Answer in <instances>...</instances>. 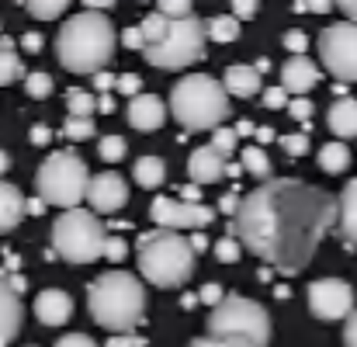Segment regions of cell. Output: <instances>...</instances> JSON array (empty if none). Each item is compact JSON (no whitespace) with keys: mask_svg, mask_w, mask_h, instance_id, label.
I'll use <instances>...</instances> for the list:
<instances>
[{"mask_svg":"<svg viewBox=\"0 0 357 347\" xmlns=\"http://www.w3.org/2000/svg\"><path fill=\"white\" fill-rule=\"evenodd\" d=\"M236 135H257V125L250 118H239L236 121Z\"/></svg>","mask_w":357,"mask_h":347,"instance_id":"obj_56","label":"cell"},{"mask_svg":"<svg viewBox=\"0 0 357 347\" xmlns=\"http://www.w3.org/2000/svg\"><path fill=\"white\" fill-rule=\"evenodd\" d=\"M35 316H38L45 327H63V323H70V316H73V299H70V292H63V288H42V292L35 295Z\"/></svg>","mask_w":357,"mask_h":347,"instance_id":"obj_17","label":"cell"},{"mask_svg":"<svg viewBox=\"0 0 357 347\" xmlns=\"http://www.w3.org/2000/svg\"><path fill=\"white\" fill-rule=\"evenodd\" d=\"M87 309L98 327L112 330V337L132 334L146 320V288L128 271H105L87 288Z\"/></svg>","mask_w":357,"mask_h":347,"instance_id":"obj_4","label":"cell"},{"mask_svg":"<svg viewBox=\"0 0 357 347\" xmlns=\"http://www.w3.org/2000/svg\"><path fill=\"white\" fill-rule=\"evenodd\" d=\"M105 347H146V341L139 334H121V337H112Z\"/></svg>","mask_w":357,"mask_h":347,"instance_id":"obj_49","label":"cell"},{"mask_svg":"<svg viewBox=\"0 0 357 347\" xmlns=\"http://www.w3.org/2000/svg\"><path fill=\"white\" fill-rule=\"evenodd\" d=\"M52 347H98V344H94L87 334H63Z\"/></svg>","mask_w":357,"mask_h":347,"instance_id":"obj_46","label":"cell"},{"mask_svg":"<svg viewBox=\"0 0 357 347\" xmlns=\"http://www.w3.org/2000/svg\"><path fill=\"white\" fill-rule=\"evenodd\" d=\"M309 295V313L316 320H326V323H337V320H351L354 316V288L340 278H319L305 288Z\"/></svg>","mask_w":357,"mask_h":347,"instance_id":"obj_12","label":"cell"},{"mask_svg":"<svg viewBox=\"0 0 357 347\" xmlns=\"http://www.w3.org/2000/svg\"><path fill=\"white\" fill-rule=\"evenodd\" d=\"M208 24V42H219V45H229L239 38V21L233 14H215L205 21Z\"/></svg>","mask_w":357,"mask_h":347,"instance_id":"obj_25","label":"cell"},{"mask_svg":"<svg viewBox=\"0 0 357 347\" xmlns=\"http://www.w3.org/2000/svg\"><path fill=\"white\" fill-rule=\"evenodd\" d=\"M156 10H160V14H167V17H191V10H195V7H191L188 0H160V3H156Z\"/></svg>","mask_w":357,"mask_h":347,"instance_id":"obj_38","label":"cell"},{"mask_svg":"<svg viewBox=\"0 0 357 347\" xmlns=\"http://www.w3.org/2000/svg\"><path fill=\"white\" fill-rule=\"evenodd\" d=\"M149 219L156 223V230H205V226H212L215 209H208L202 202L195 205V202H184L174 195H156L149 202Z\"/></svg>","mask_w":357,"mask_h":347,"instance_id":"obj_11","label":"cell"},{"mask_svg":"<svg viewBox=\"0 0 357 347\" xmlns=\"http://www.w3.org/2000/svg\"><path fill=\"white\" fill-rule=\"evenodd\" d=\"M66 108H70L73 118H94V112H98V98H91V91L73 87V91H66Z\"/></svg>","mask_w":357,"mask_h":347,"instance_id":"obj_27","label":"cell"},{"mask_svg":"<svg viewBox=\"0 0 357 347\" xmlns=\"http://www.w3.org/2000/svg\"><path fill=\"white\" fill-rule=\"evenodd\" d=\"M24 216H28V198L21 195V188L0 181V232H10Z\"/></svg>","mask_w":357,"mask_h":347,"instance_id":"obj_19","label":"cell"},{"mask_svg":"<svg viewBox=\"0 0 357 347\" xmlns=\"http://www.w3.org/2000/svg\"><path fill=\"white\" fill-rule=\"evenodd\" d=\"M319 66L309 59V56H291V59H284V66H281V87L288 91V94H309L316 84H319Z\"/></svg>","mask_w":357,"mask_h":347,"instance_id":"obj_16","label":"cell"},{"mask_svg":"<svg viewBox=\"0 0 357 347\" xmlns=\"http://www.w3.org/2000/svg\"><path fill=\"white\" fill-rule=\"evenodd\" d=\"M239 205H243V198H239L236 191H229V195H222V198H219V209H222L226 216H233V219H236Z\"/></svg>","mask_w":357,"mask_h":347,"instance_id":"obj_48","label":"cell"},{"mask_svg":"<svg viewBox=\"0 0 357 347\" xmlns=\"http://www.w3.org/2000/svg\"><path fill=\"white\" fill-rule=\"evenodd\" d=\"M94 118H73L66 115V121H63V135L66 139H73V142H80V139H91L94 135Z\"/></svg>","mask_w":357,"mask_h":347,"instance_id":"obj_32","label":"cell"},{"mask_svg":"<svg viewBox=\"0 0 357 347\" xmlns=\"http://www.w3.org/2000/svg\"><path fill=\"white\" fill-rule=\"evenodd\" d=\"M135 260L139 274L156 288H177L195 274L198 250L191 246V236L174 230H149L135 239Z\"/></svg>","mask_w":357,"mask_h":347,"instance_id":"obj_5","label":"cell"},{"mask_svg":"<svg viewBox=\"0 0 357 347\" xmlns=\"http://www.w3.org/2000/svg\"><path fill=\"white\" fill-rule=\"evenodd\" d=\"M198 299H202V302H208V306L215 309V306H219V302H222L226 295H222V285H215V281H208V285H202V292H198Z\"/></svg>","mask_w":357,"mask_h":347,"instance_id":"obj_45","label":"cell"},{"mask_svg":"<svg viewBox=\"0 0 357 347\" xmlns=\"http://www.w3.org/2000/svg\"><path fill=\"white\" fill-rule=\"evenodd\" d=\"M108 232L91 209H70L59 212L52 223V253H59L66 264H94L105 257Z\"/></svg>","mask_w":357,"mask_h":347,"instance_id":"obj_8","label":"cell"},{"mask_svg":"<svg viewBox=\"0 0 357 347\" xmlns=\"http://www.w3.org/2000/svg\"><path fill=\"white\" fill-rule=\"evenodd\" d=\"M98 112L112 115V112H115V98H112V94H98Z\"/></svg>","mask_w":357,"mask_h":347,"instance_id":"obj_55","label":"cell"},{"mask_svg":"<svg viewBox=\"0 0 357 347\" xmlns=\"http://www.w3.org/2000/svg\"><path fill=\"white\" fill-rule=\"evenodd\" d=\"M125 253H128L125 239H121V236H108V246H105V260H112V264H121V260H125Z\"/></svg>","mask_w":357,"mask_h":347,"instance_id":"obj_40","label":"cell"},{"mask_svg":"<svg viewBox=\"0 0 357 347\" xmlns=\"http://www.w3.org/2000/svg\"><path fill=\"white\" fill-rule=\"evenodd\" d=\"M98 153H101V160L119 163V160H125V153H128V142H125L121 135H105V139L98 142Z\"/></svg>","mask_w":357,"mask_h":347,"instance_id":"obj_33","label":"cell"},{"mask_svg":"<svg viewBox=\"0 0 357 347\" xmlns=\"http://www.w3.org/2000/svg\"><path fill=\"white\" fill-rule=\"evenodd\" d=\"M264 105H267L271 112H278V108H288L291 101H288V91H284V87H267V91H264Z\"/></svg>","mask_w":357,"mask_h":347,"instance_id":"obj_39","label":"cell"},{"mask_svg":"<svg viewBox=\"0 0 357 347\" xmlns=\"http://www.w3.org/2000/svg\"><path fill=\"white\" fill-rule=\"evenodd\" d=\"M340 236L357 246V177L340 191Z\"/></svg>","mask_w":357,"mask_h":347,"instance_id":"obj_22","label":"cell"},{"mask_svg":"<svg viewBox=\"0 0 357 347\" xmlns=\"http://www.w3.org/2000/svg\"><path fill=\"white\" fill-rule=\"evenodd\" d=\"M344 347H357V309L354 316L344 323Z\"/></svg>","mask_w":357,"mask_h":347,"instance_id":"obj_52","label":"cell"},{"mask_svg":"<svg viewBox=\"0 0 357 347\" xmlns=\"http://www.w3.org/2000/svg\"><path fill=\"white\" fill-rule=\"evenodd\" d=\"M274 139V128L271 125H257V142H271Z\"/></svg>","mask_w":357,"mask_h":347,"instance_id":"obj_59","label":"cell"},{"mask_svg":"<svg viewBox=\"0 0 357 347\" xmlns=\"http://www.w3.org/2000/svg\"><path fill=\"white\" fill-rule=\"evenodd\" d=\"M239 163H243L246 174H253V177H260V181L271 177V160H267L264 146H246V149L239 153Z\"/></svg>","mask_w":357,"mask_h":347,"instance_id":"obj_26","label":"cell"},{"mask_svg":"<svg viewBox=\"0 0 357 347\" xmlns=\"http://www.w3.org/2000/svg\"><path fill=\"white\" fill-rule=\"evenodd\" d=\"M239 253H243V243H239L233 232H226V236H222V239L215 243V257H219L222 264H236Z\"/></svg>","mask_w":357,"mask_h":347,"instance_id":"obj_34","label":"cell"},{"mask_svg":"<svg viewBox=\"0 0 357 347\" xmlns=\"http://www.w3.org/2000/svg\"><path fill=\"white\" fill-rule=\"evenodd\" d=\"M191 347H257V344L243 341V337H195Z\"/></svg>","mask_w":357,"mask_h":347,"instance_id":"obj_37","label":"cell"},{"mask_svg":"<svg viewBox=\"0 0 357 347\" xmlns=\"http://www.w3.org/2000/svg\"><path fill=\"white\" fill-rule=\"evenodd\" d=\"M24 10L31 17H38V21H52V17L66 14V0H28Z\"/></svg>","mask_w":357,"mask_h":347,"instance_id":"obj_29","label":"cell"},{"mask_svg":"<svg viewBox=\"0 0 357 347\" xmlns=\"http://www.w3.org/2000/svg\"><path fill=\"white\" fill-rule=\"evenodd\" d=\"M24 77H28V70H24L21 56L0 49V87H7V84H14V80H24Z\"/></svg>","mask_w":357,"mask_h":347,"instance_id":"obj_28","label":"cell"},{"mask_svg":"<svg viewBox=\"0 0 357 347\" xmlns=\"http://www.w3.org/2000/svg\"><path fill=\"white\" fill-rule=\"evenodd\" d=\"M340 223V198L298 177L264 181L253 188L236 219L233 236L281 274H298L316 257L326 232Z\"/></svg>","mask_w":357,"mask_h":347,"instance_id":"obj_1","label":"cell"},{"mask_svg":"<svg viewBox=\"0 0 357 347\" xmlns=\"http://www.w3.org/2000/svg\"><path fill=\"white\" fill-rule=\"evenodd\" d=\"M181 198H184V202H195V205H198V198H202V188H198V184H188V188L181 191Z\"/></svg>","mask_w":357,"mask_h":347,"instance_id":"obj_57","label":"cell"},{"mask_svg":"<svg viewBox=\"0 0 357 347\" xmlns=\"http://www.w3.org/2000/svg\"><path fill=\"white\" fill-rule=\"evenodd\" d=\"M167 112H170V105H167L163 98H156V94H139V98L128 101V125H132L135 132H156V128H163Z\"/></svg>","mask_w":357,"mask_h":347,"instance_id":"obj_14","label":"cell"},{"mask_svg":"<svg viewBox=\"0 0 357 347\" xmlns=\"http://www.w3.org/2000/svg\"><path fill=\"white\" fill-rule=\"evenodd\" d=\"M45 212V202L42 198H28V216H42Z\"/></svg>","mask_w":357,"mask_h":347,"instance_id":"obj_60","label":"cell"},{"mask_svg":"<svg viewBox=\"0 0 357 347\" xmlns=\"http://www.w3.org/2000/svg\"><path fill=\"white\" fill-rule=\"evenodd\" d=\"M316 49L326 73H333L340 84H357V24L351 21L326 24L316 38Z\"/></svg>","mask_w":357,"mask_h":347,"instance_id":"obj_10","label":"cell"},{"mask_svg":"<svg viewBox=\"0 0 357 347\" xmlns=\"http://www.w3.org/2000/svg\"><path fill=\"white\" fill-rule=\"evenodd\" d=\"M115 45H119V31H115L112 17L98 14V10H80L63 21V28L56 35V59L70 73L98 77L112 63Z\"/></svg>","mask_w":357,"mask_h":347,"instance_id":"obj_2","label":"cell"},{"mask_svg":"<svg viewBox=\"0 0 357 347\" xmlns=\"http://www.w3.org/2000/svg\"><path fill=\"white\" fill-rule=\"evenodd\" d=\"M119 94H125V98H139V94H142V80H139L135 73H121L119 77Z\"/></svg>","mask_w":357,"mask_h":347,"instance_id":"obj_41","label":"cell"},{"mask_svg":"<svg viewBox=\"0 0 357 347\" xmlns=\"http://www.w3.org/2000/svg\"><path fill=\"white\" fill-rule=\"evenodd\" d=\"M281 45H284L291 56H305V49H309V35H305V31H298V28H291V31H284V35H281Z\"/></svg>","mask_w":357,"mask_h":347,"instance_id":"obj_35","label":"cell"},{"mask_svg":"<svg viewBox=\"0 0 357 347\" xmlns=\"http://www.w3.org/2000/svg\"><path fill=\"white\" fill-rule=\"evenodd\" d=\"M94 87H98L101 94H108L112 87H119V77H115V73H108V70H101V73L94 77Z\"/></svg>","mask_w":357,"mask_h":347,"instance_id":"obj_50","label":"cell"},{"mask_svg":"<svg viewBox=\"0 0 357 347\" xmlns=\"http://www.w3.org/2000/svg\"><path fill=\"white\" fill-rule=\"evenodd\" d=\"M208 337H243V341H253L257 347H267V341H271V316L253 299L226 295L208 316Z\"/></svg>","mask_w":357,"mask_h":347,"instance_id":"obj_9","label":"cell"},{"mask_svg":"<svg viewBox=\"0 0 357 347\" xmlns=\"http://www.w3.org/2000/svg\"><path fill=\"white\" fill-rule=\"evenodd\" d=\"M28 139H31V146H49L52 142V128L49 125H31Z\"/></svg>","mask_w":357,"mask_h":347,"instance_id":"obj_47","label":"cell"},{"mask_svg":"<svg viewBox=\"0 0 357 347\" xmlns=\"http://www.w3.org/2000/svg\"><path fill=\"white\" fill-rule=\"evenodd\" d=\"M229 10H233V17H236V21H250V17H257L260 3H257V0H236Z\"/></svg>","mask_w":357,"mask_h":347,"instance_id":"obj_44","label":"cell"},{"mask_svg":"<svg viewBox=\"0 0 357 347\" xmlns=\"http://www.w3.org/2000/svg\"><path fill=\"white\" fill-rule=\"evenodd\" d=\"M35 184H38V198L52 209H80V202L87 198V188H91V170L87 163L63 149V153H49L35 174Z\"/></svg>","mask_w":357,"mask_h":347,"instance_id":"obj_7","label":"cell"},{"mask_svg":"<svg viewBox=\"0 0 357 347\" xmlns=\"http://www.w3.org/2000/svg\"><path fill=\"white\" fill-rule=\"evenodd\" d=\"M278 142H281V149H284L288 156H305V153H309V135H305V132H295V135H281Z\"/></svg>","mask_w":357,"mask_h":347,"instance_id":"obj_36","label":"cell"},{"mask_svg":"<svg viewBox=\"0 0 357 347\" xmlns=\"http://www.w3.org/2000/svg\"><path fill=\"white\" fill-rule=\"evenodd\" d=\"M7 285H10V292H17V295L24 292V278H21V274H10V278H7Z\"/></svg>","mask_w":357,"mask_h":347,"instance_id":"obj_61","label":"cell"},{"mask_svg":"<svg viewBox=\"0 0 357 347\" xmlns=\"http://www.w3.org/2000/svg\"><path fill=\"white\" fill-rule=\"evenodd\" d=\"M21 320H24L21 295L10 292L7 281H0V347H7L17 334H21Z\"/></svg>","mask_w":357,"mask_h":347,"instance_id":"obj_18","label":"cell"},{"mask_svg":"<svg viewBox=\"0 0 357 347\" xmlns=\"http://www.w3.org/2000/svg\"><path fill=\"white\" fill-rule=\"evenodd\" d=\"M288 112H291V118H295V121H302V125H305V121L312 118V101H309V98H291Z\"/></svg>","mask_w":357,"mask_h":347,"instance_id":"obj_42","label":"cell"},{"mask_svg":"<svg viewBox=\"0 0 357 347\" xmlns=\"http://www.w3.org/2000/svg\"><path fill=\"white\" fill-rule=\"evenodd\" d=\"M226 174H229V177H239V174H246V170H243V163H229Z\"/></svg>","mask_w":357,"mask_h":347,"instance_id":"obj_64","label":"cell"},{"mask_svg":"<svg viewBox=\"0 0 357 347\" xmlns=\"http://www.w3.org/2000/svg\"><path fill=\"white\" fill-rule=\"evenodd\" d=\"M191 246H195V250H205V246H208V239L198 232V236H191Z\"/></svg>","mask_w":357,"mask_h":347,"instance_id":"obj_63","label":"cell"},{"mask_svg":"<svg viewBox=\"0 0 357 347\" xmlns=\"http://www.w3.org/2000/svg\"><path fill=\"white\" fill-rule=\"evenodd\" d=\"M42 42H45V38H42L38 31H28V35H21V49H24V52H42Z\"/></svg>","mask_w":357,"mask_h":347,"instance_id":"obj_51","label":"cell"},{"mask_svg":"<svg viewBox=\"0 0 357 347\" xmlns=\"http://www.w3.org/2000/svg\"><path fill=\"white\" fill-rule=\"evenodd\" d=\"M121 45L142 52V49H146V35H142V28H139V24H135V28H125V31H121Z\"/></svg>","mask_w":357,"mask_h":347,"instance_id":"obj_43","label":"cell"},{"mask_svg":"<svg viewBox=\"0 0 357 347\" xmlns=\"http://www.w3.org/2000/svg\"><path fill=\"white\" fill-rule=\"evenodd\" d=\"M295 10H316V14H323V10H333V3H326V0H316V3L298 0V3H295Z\"/></svg>","mask_w":357,"mask_h":347,"instance_id":"obj_53","label":"cell"},{"mask_svg":"<svg viewBox=\"0 0 357 347\" xmlns=\"http://www.w3.org/2000/svg\"><path fill=\"white\" fill-rule=\"evenodd\" d=\"M236 142H239L236 128L222 125V128H215V132H212V142H208V146H212V149H215L219 156H226V160H229V156L236 153Z\"/></svg>","mask_w":357,"mask_h":347,"instance_id":"obj_31","label":"cell"},{"mask_svg":"<svg viewBox=\"0 0 357 347\" xmlns=\"http://www.w3.org/2000/svg\"><path fill=\"white\" fill-rule=\"evenodd\" d=\"M7 170H10V153L0 149V174H7Z\"/></svg>","mask_w":357,"mask_h":347,"instance_id":"obj_62","label":"cell"},{"mask_svg":"<svg viewBox=\"0 0 357 347\" xmlns=\"http://www.w3.org/2000/svg\"><path fill=\"white\" fill-rule=\"evenodd\" d=\"M222 84H226L229 98H257L260 94V70L246 66V63H233V66H226Z\"/></svg>","mask_w":357,"mask_h":347,"instance_id":"obj_20","label":"cell"},{"mask_svg":"<svg viewBox=\"0 0 357 347\" xmlns=\"http://www.w3.org/2000/svg\"><path fill=\"white\" fill-rule=\"evenodd\" d=\"M52 77L49 73H42V70H31L28 77H24V91H28V98H35V101H42V98H49L52 94Z\"/></svg>","mask_w":357,"mask_h":347,"instance_id":"obj_30","label":"cell"},{"mask_svg":"<svg viewBox=\"0 0 357 347\" xmlns=\"http://www.w3.org/2000/svg\"><path fill=\"white\" fill-rule=\"evenodd\" d=\"M326 125L333 135L340 139H354L357 135V98H337L326 112Z\"/></svg>","mask_w":357,"mask_h":347,"instance_id":"obj_21","label":"cell"},{"mask_svg":"<svg viewBox=\"0 0 357 347\" xmlns=\"http://www.w3.org/2000/svg\"><path fill=\"white\" fill-rule=\"evenodd\" d=\"M87 202H91V212L94 216H115L128 202V181L121 174H115V170L94 174L91 177V188H87Z\"/></svg>","mask_w":357,"mask_h":347,"instance_id":"obj_13","label":"cell"},{"mask_svg":"<svg viewBox=\"0 0 357 347\" xmlns=\"http://www.w3.org/2000/svg\"><path fill=\"white\" fill-rule=\"evenodd\" d=\"M226 170H229V160L219 156L212 146H198V149L188 156V177H191V184H198V188L222 181Z\"/></svg>","mask_w":357,"mask_h":347,"instance_id":"obj_15","label":"cell"},{"mask_svg":"<svg viewBox=\"0 0 357 347\" xmlns=\"http://www.w3.org/2000/svg\"><path fill=\"white\" fill-rule=\"evenodd\" d=\"M112 7H115L112 0H87V3H84V10H98V14H105V10H112Z\"/></svg>","mask_w":357,"mask_h":347,"instance_id":"obj_54","label":"cell"},{"mask_svg":"<svg viewBox=\"0 0 357 347\" xmlns=\"http://www.w3.org/2000/svg\"><path fill=\"white\" fill-rule=\"evenodd\" d=\"M170 112L188 132H215L229 118V91L208 73H188L170 91Z\"/></svg>","mask_w":357,"mask_h":347,"instance_id":"obj_6","label":"cell"},{"mask_svg":"<svg viewBox=\"0 0 357 347\" xmlns=\"http://www.w3.org/2000/svg\"><path fill=\"white\" fill-rule=\"evenodd\" d=\"M319 167H323L326 174H344V170L351 167V149H347L344 142H326V146L319 149Z\"/></svg>","mask_w":357,"mask_h":347,"instance_id":"obj_24","label":"cell"},{"mask_svg":"<svg viewBox=\"0 0 357 347\" xmlns=\"http://www.w3.org/2000/svg\"><path fill=\"white\" fill-rule=\"evenodd\" d=\"M132 181L139 188H149L153 191V188H160L167 181V163L160 156H139L135 167H132Z\"/></svg>","mask_w":357,"mask_h":347,"instance_id":"obj_23","label":"cell"},{"mask_svg":"<svg viewBox=\"0 0 357 347\" xmlns=\"http://www.w3.org/2000/svg\"><path fill=\"white\" fill-rule=\"evenodd\" d=\"M142 35H146V63L156 70H188L205 59L208 52V24L202 17H167L160 10L142 17Z\"/></svg>","mask_w":357,"mask_h":347,"instance_id":"obj_3","label":"cell"},{"mask_svg":"<svg viewBox=\"0 0 357 347\" xmlns=\"http://www.w3.org/2000/svg\"><path fill=\"white\" fill-rule=\"evenodd\" d=\"M340 10L347 14V21H351V24H357V0H344V3H340Z\"/></svg>","mask_w":357,"mask_h":347,"instance_id":"obj_58","label":"cell"}]
</instances>
